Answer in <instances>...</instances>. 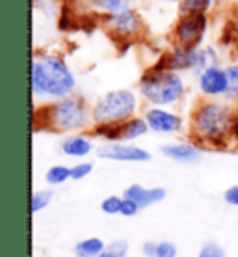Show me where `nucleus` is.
Returning a JSON list of instances; mask_svg holds the SVG:
<instances>
[{
    "label": "nucleus",
    "instance_id": "1",
    "mask_svg": "<svg viewBox=\"0 0 238 257\" xmlns=\"http://www.w3.org/2000/svg\"><path fill=\"white\" fill-rule=\"evenodd\" d=\"M75 77L64 60L56 56H38L32 62V90L38 95L67 97L75 90Z\"/></svg>",
    "mask_w": 238,
    "mask_h": 257
},
{
    "label": "nucleus",
    "instance_id": "2",
    "mask_svg": "<svg viewBox=\"0 0 238 257\" xmlns=\"http://www.w3.org/2000/svg\"><path fill=\"white\" fill-rule=\"evenodd\" d=\"M184 91V82L175 71L153 69L145 73L142 78V93L155 104H171L179 101Z\"/></svg>",
    "mask_w": 238,
    "mask_h": 257
},
{
    "label": "nucleus",
    "instance_id": "3",
    "mask_svg": "<svg viewBox=\"0 0 238 257\" xmlns=\"http://www.w3.org/2000/svg\"><path fill=\"white\" fill-rule=\"evenodd\" d=\"M192 125L195 135L203 140H221L231 127V112L223 104L206 103L193 114Z\"/></svg>",
    "mask_w": 238,
    "mask_h": 257
},
{
    "label": "nucleus",
    "instance_id": "4",
    "mask_svg": "<svg viewBox=\"0 0 238 257\" xmlns=\"http://www.w3.org/2000/svg\"><path fill=\"white\" fill-rule=\"evenodd\" d=\"M136 110V97L129 90L110 91L95 104L93 119L99 125L103 123H123L129 119Z\"/></svg>",
    "mask_w": 238,
    "mask_h": 257
},
{
    "label": "nucleus",
    "instance_id": "5",
    "mask_svg": "<svg viewBox=\"0 0 238 257\" xmlns=\"http://www.w3.org/2000/svg\"><path fill=\"white\" fill-rule=\"evenodd\" d=\"M88 121L86 108L80 101L73 97H64L60 103L52 104L49 108V123L60 131H73L80 128Z\"/></svg>",
    "mask_w": 238,
    "mask_h": 257
},
{
    "label": "nucleus",
    "instance_id": "6",
    "mask_svg": "<svg viewBox=\"0 0 238 257\" xmlns=\"http://www.w3.org/2000/svg\"><path fill=\"white\" fill-rule=\"evenodd\" d=\"M206 30V17L205 13H184V17L177 23L175 36L180 47L195 49Z\"/></svg>",
    "mask_w": 238,
    "mask_h": 257
},
{
    "label": "nucleus",
    "instance_id": "7",
    "mask_svg": "<svg viewBox=\"0 0 238 257\" xmlns=\"http://www.w3.org/2000/svg\"><path fill=\"white\" fill-rule=\"evenodd\" d=\"M99 157L110 159V161H125V162H145L151 159V155L142 148L136 146H125V144H110L99 148Z\"/></svg>",
    "mask_w": 238,
    "mask_h": 257
},
{
    "label": "nucleus",
    "instance_id": "8",
    "mask_svg": "<svg viewBox=\"0 0 238 257\" xmlns=\"http://www.w3.org/2000/svg\"><path fill=\"white\" fill-rule=\"evenodd\" d=\"M199 88L206 95H221V93H227L229 91L227 71H221L218 67H208V69L201 71Z\"/></svg>",
    "mask_w": 238,
    "mask_h": 257
},
{
    "label": "nucleus",
    "instance_id": "9",
    "mask_svg": "<svg viewBox=\"0 0 238 257\" xmlns=\"http://www.w3.org/2000/svg\"><path fill=\"white\" fill-rule=\"evenodd\" d=\"M145 119H147L149 128H153L156 133H175L180 128V117L160 108L149 110Z\"/></svg>",
    "mask_w": 238,
    "mask_h": 257
},
{
    "label": "nucleus",
    "instance_id": "10",
    "mask_svg": "<svg viewBox=\"0 0 238 257\" xmlns=\"http://www.w3.org/2000/svg\"><path fill=\"white\" fill-rule=\"evenodd\" d=\"M123 196L136 201L142 209H145V207L153 205V203H158V201H162V199L166 198V190L160 187L143 188L142 185H130V187L125 190Z\"/></svg>",
    "mask_w": 238,
    "mask_h": 257
},
{
    "label": "nucleus",
    "instance_id": "11",
    "mask_svg": "<svg viewBox=\"0 0 238 257\" xmlns=\"http://www.w3.org/2000/svg\"><path fill=\"white\" fill-rule=\"evenodd\" d=\"M108 23H110V26H112L117 34H121V36H130V34H134L136 30L140 28L138 15H136L134 12H129V10L112 13Z\"/></svg>",
    "mask_w": 238,
    "mask_h": 257
},
{
    "label": "nucleus",
    "instance_id": "12",
    "mask_svg": "<svg viewBox=\"0 0 238 257\" xmlns=\"http://www.w3.org/2000/svg\"><path fill=\"white\" fill-rule=\"evenodd\" d=\"M162 153L179 162H193L199 159V149L190 144H169L162 148Z\"/></svg>",
    "mask_w": 238,
    "mask_h": 257
},
{
    "label": "nucleus",
    "instance_id": "13",
    "mask_svg": "<svg viewBox=\"0 0 238 257\" xmlns=\"http://www.w3.org/2000/svg\"><path fill=\"white\" fill-rule=\"evenodd\" d=\"M91 142L82 138V136H71V138H65L62 144V151L69 157H86L91 151Z\"/></svg>",
    "mask_w": 238,
    "mask_h": 257
},
{
    "label": "nucleus",
    "instance_id": "14",
    "mask_svg": "<svg viewBox=\"0 0 238 257\" xmlns=\"http://www.w3.org/2000/svg\"><path fill=\"white\" fill-rule=\"evenodd\" d=\"M147 119H140V117H134V119H129V121L121 123V140H134V138H140L147 133Z\"/></svg>",
    "mask_w": 238,
    "mask_h": 257
},
{
    "label": "nucleus",
    "instance_id": "15",
    "mask_svg": "<svg viewBox=\"0 0 238 257\" xmlns=\"http://www.w3.org/2000/svg\"><path fill=\"white\" fill-rule=\"evenodd\" d=\"M104 244L101 238H86L75 246V255L77 257H99L103 253Z\"/></svg>",
    "mask_w": 238,
    "mask_h": 257
},
{
    "label": "nucleus",
    "instance_id": "16",
    "mask_svg": "<svg viewBox=\"0 0 238 257\" xmlns=\"http://www.w3.org/2000/svg\"><path fill=\"white\" fill-rule=\"evenodd\" d=\"M71 177V168L67 166H52L49 172H47V183L49 185H62L65 181Z\"/></svg>",
    "mask_w": 238,
    "mask_h": 257
},
{
    "label": "nucleus",
    "instance_id": "17",
    "mask_svg": "<svg viewBox=\"0 0 238 257\" xmlns=\"http://www.w3.org/2000/svg\"><path fill=\"white\" fill-rule=\"evenodd\" d=\"M210 8V0H182V13H205Z\"/></svg>",
    "mask_w": 238,
    "mask_h": 257
},
{
    "label": "nucleus",
    "instance_id": "18",
    "mask_svg": "<svg viewBox=\"0 0 238 257\" xmlns=\"http://www.w3.org/2000/svg\"><path fill=\"white\" fill-rule=\"evenodd\" d=\"M86 4H91V6H97L104 10L108 13H117L123 12V0H84Z\"/></svg>",
    "mask_w": 238,
    "mask_h": 257
},
{
    "label": "nucleus",
    "instance_id": "19",
    "mask_svg": "<svg viewBox=\"0 0 238 257\" xmlns=\"http://www.w3.org/2000/svg\"><path fill=\"white\" fill-rule=\"evenodd\" d=\"M127 250H129V246H127L125 240H116V242L106 246L99 257H125L127 255Z\"/></svg>",
    "mask_w": 238,
    "mask_h": 257
},
{
    "label": "nucleus",
    "instance_id": "20",
    "mask_svg": "<svg viewBox=\"0 0 238 257\" xmlns=\"http://www.w3.org/2000/svg\"><path fill=\"white\" fill-rule=\"evenodd\" d=\"M52 199L51 190H39L32 196V212H39L41 209H45Z\"/></svg>",
    "mask_w": 238,
    "mask_h": 257
},
{
    "label": "nucleus",
    "instance_id": "21",
    "mask_svg": "<svg viewBox=\"0 0 238 257\" xmlns=\"http://www.w3.org/2000/svg\"><path fill=\"white\" fill-rule=\"evenodd\" d=\"M227 77H229V91L227 95L232 99H238V64H232L227 67Z\"/></svg>",
    "mask_w": 238,
    "mask_h": 257
},
{
    "label": "nucleus",
    "instance_id": "22",
    "mask_svg": "<svg viewBox=\"0 0 238 257\" xmlns=\"http://www.w3.org/2000/svg\"><path fill=\"white\" fill-rule=\"evenodd\" d=\"M121 203H123L121 198L110 196V198H106L103 203H101V209H103L106 214H117V212L121 211Z\"/></svg>",
    "mask_w": 238,
    "mask_h": 257
},
{
    "label": "nucleus",
    "instance_id": "23",
    "mask_svg": "<svg viewBox=\"0 0 238 257\" xmlns=\"http://www.w3.org/2000/svg\"><path fill=\"white\" fill-rule=\"evenodd\" d=\"M199 257H225V251L221 246H218L216 242H208L201 248Z\"/></svg>",
    "mask_w": 238,
    "mask_h": 257
},
{
    "label": "nucleus",
    "instance_id": "24",
    "mask_svg": "<svg viewBox=\"0 0 238 257\" xmlns=\"http://www.w3.org/2000/svg\"><path fill=\"white\" fill-rule=\"evenodd\" d=\"M91 170H93V166H91L90 162H82V164H77L75 168H71V179H75V181L84 179L86 175L91 174Z\"/></svg>",
    "mask_w": 238,
    "mask_h": 257
},
{
    "label": "nucleus",
    "instance_id": "25",
    "mask_svg": "<svg viewBox=\"0 0 238 257\" xmlns=\"http://www.w3.org/2000/svg\"><path fill=\"white\" fill-rule=\"evenodd\" d=\"M142 207L138 205L136 201H132V199L129 198H123V203H121V211H119V214H123V216H134V214H138V211H140Z\"/></svg>",
    "mask_w": 238,
    "mask_h": 257
},
{
    "label": "nucleus",
    "instance_id": "26",
    "mask_svg": "<svg viewBox=\"0 0 238 257\" xmlns=\"http://www.w3.org/2000/svg\"><path fill=\"white\" fill-rule=\"evenodd\" d=\"M156 257H177V248L171 242H160L156 246Z\"/></svg>",
    "mask_w": 238,
    "mask_h": 257
},
{
    "label": "nucleus",
    "instance_id": "27",
    "mask_svg": "<svg viewBox=\"0 0 238 257\" xmlns=\"http://www.w3.org/2000/svg\"><path fill=\"white\" fill-rule=\"evenodd\" d=\"M223 198L229 205H238V187H231L227 188L225 194H223Z\"/></svg>",
    "mask_w": 238,
    "mask_h": 257
},
{
    "label": "nucleus",
    "instance_id": "28",
    "mask_svg": "<svg viewBox=\"0 0 238 257\" xmlns=\"http://www.w3.org/2000/svg\"><path fill=\"white\" fill-rule=\"evenodd\" d=\"M156 246L158 244H155V242H145L143 244V253L147 257H156Z\"/></svg>",
    "mask_w": 238,
    "mask_h": 257
},
{
    "label": "nucleus",
    "instance_id": "29",
    "mask_svg": "<svg viewBox=\"0 0 238 257\" xmlns=\"http://www.w3.org/2000/svg\"><path fill=\"white\" fill-rule=\"evenodd\" d=\"M169 2H177V0H169Z\"/></svg>",
    "mask_w": 238,
    "mask_h": 257
}]
</instances>
